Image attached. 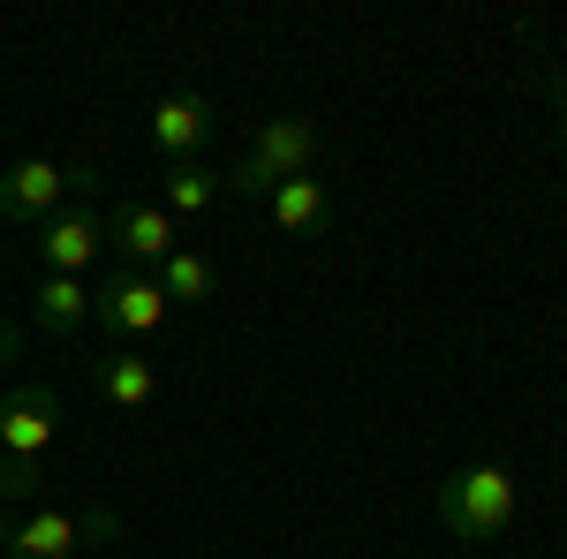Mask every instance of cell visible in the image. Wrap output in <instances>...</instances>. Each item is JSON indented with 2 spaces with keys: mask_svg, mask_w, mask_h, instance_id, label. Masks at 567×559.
Instances as JSON below:
<instances>
[{
  "mask_svg": "<svg viewBox=\"0 0 567 559\" xmlns=\"http://www.w3.org/2000/svg\"><path fill=\"white\" fill-rule=\"evenodd\" d=\"M439 521H446V537H462V545L507 537V529H515V476L499 469V462H477V469L446 476V484H439Z\"/></svg>",
  "mask_w": 567,
  "mask_h": 559,
  "instance_id": "6da1fadb",
  "label": "cell"
},
{
  "mask_svg": "<svg viewBox=\"0 0 567 559\" xmlns=\"http://www.w3.org/2000/svg\"><path fill=\"white\" fill-rule=\"evenodd\" d=\"M318 144H326V136H318V122H310V114H265L258 136H250V159H243V174H235V189L265 197V189H280V182L310 174Z\"/></svg>",
  "mask_w": 567,
  "mask_h": 559,
  "instance_id": "7a4b0ae2",
  "label": "cell"
},
{
  "mask_svg": "<svg viewBox=\"0 0 567 559\" xmlns=\"http://www.w3.org/2000/svg\"><path fill=\"white\" fill-rule=\"evenodd\" d=\"M122 515H61V507H39L23 521H0V559H76L91 537H114Z\"/></svg>",
  "mask_w": 567,
  "mask_h": 559,
  "instance_id": "3957f363",
  "label": "cell"
},
{
  "mask_svg": "<svg viewBox=\"0 0 567 559\" xmlns=\"http://www.w3.org/2000/svg\"><path fill=\"white\" fill-rule=\"evenodd\" d=\"M53 438H61V401H53L45 386H16L8 408H0V454H8V469L16 476H45Z\"/></svg>",
  "mask_w": 567,
  "mask_h": 559,
  "instance_id": "277c9868",
  "label": "cell"
},
{
  "mask_svg": "<svg viewBox=\"0 0 567 559\" xmlns=\"http://www.w3.org/2000/svg\"><path fill=\"white\" fill-rule=\"evenodd\" d=\"M99 250H106V213L91 205V174H84L76 197L39 227V265L45 272H76V280H84V265L99 258Z\"/></svg>",
  "mask_w": 567,
  "mask_h": 559,
  "instance_id": "5b68a950",
  "label": "cell"
},
{
  "mask_svg": "<svg viewBox=\"0 0 567 559\" xmlns=\"http://www.w3.org/2000/svg\"><path fill=\"white\" fill-rule=\"evenodd\" d=\"M76 182H84V167H61V159H16V167L0 174V219L45 227V219L76 197Z\"/></svg>",
  "mask_w": 567,
  "mask_h": 559,
  "instance_id": "8992f818",
  "label": "cell"
},
{
  "mask_svg": "<svg viewBox=\"0 0 567 559\" xmlns=\"http://www.w3.org/2000/svg\"><path fill=\"white\" fill-rule=\"evenodd\" d=\"M91 318L106 325V341H144L167 325V296L152 272H114L106 288H91Z\"/></svg>",
  "mask_w": 567,
  "mask_h": 559,
  "instance_id": "52a82bcc",
  "label": "cell"
},
{
  "mask_svg": "<svg viewBox=\"0 0 567 559\" xmlns=\"http://www.w3.org/2000/svg\"><path fill=\"white\" fill-rule=\"evenodd\" d=\"M106 242H122V258H130V272H159V265L182 250V219H167V205H122L114 213V227H106Z\"/></svg>",
  "mask_w": 567,
  "mask_h": 559,
  "instance_id": "ba28073f",
  "label": "cell"
},
{
  "mask_svg": "<svg viewBox=\"0 0 567 559\" xmlns=\"http://www.w3.org/2000/svg\"><path fill=\"white\" fill-rule=\"evenodd\" d=\"M205 136H213V106H205L197 91H175V99H159V106H152V144H159V159H167V167L197 159V152H205Z\"/></svg>",
  "mask_w": 567,
  "mask_h": 559,
  "instance_id": "9c48e42d",
  "label": "cell"
},
{
  "mask_svg": "<svg viewBox=\"0 0 567 559\" xmlns=\"http://www.w3.org/2000/svg\"><path fill=\"white\" fill-rule=\"evenodd\" d=\"M265 219H272L280 235H296V242H310V235H326V227H333V197H326V182H310V174H296V182L265 189Z\"/></svg>",
  "mask_w": 567,
  "mask_h": 559,
  "instance_id": "30bf717a",
  "label": "cell"
},
{
  "mask_svg": "<svg viewBox=\"0 0 567 559\" xmlns=\"http://www.w3.org/2000/svg\"><path fill=\"white\" fill-rule=\"evenodd\" d=\"M31 310H39L45 333H76L91 318V288L76 280V272H39V296H31Z\"/></svg>",
  "mask_w": 567,
  "mask_h": 559,
  "instance_id": "8fae6325",
  "label": "cell"
},
{
  "mask_svg": "<svg viewBox=\"0 0 567 559\" xmlns=\"http://www.w3.org/2000/svg\"><path fill=\"white\" fill-rule=\"evenodd\" d=\"M99 393H106L114 408H144V401L159 393V371H152L144 355H130V348H114V355L99 363Z\"/></svg>",
  "mask_w": 567,
  "mask_h": 559,
  "instance_id": "7c38bea8",
  "label": "cell"
},
{
  "mask_svg": "<svg viewBox=\"0 0 567 559\" xmlns=\"http://www.w3.org/2000/svg\"><path fill=\"white\" fill-rule=\"evenodd\" d=\"M152 280H159V296H167V302H213L219 296V265L205 258V250H175Z\"/></svg>",
  "mask_w": 567,
  "mask_h": 559,
  "instance_id": "4fadbf2b",
  "label": "cell"
},
{
  "mask_svg": "<svg viewBox=\"0 0 567 559\" xmlns=\"http://www.w3.org/2000/svg\"><path fill=\"white\" fill-rule=\"evenodd\" d=\"M213 197H219V174L205 167V159H182V167H167V219H197Z\"/></svg>",
  "mask_w": 567,
  "mask_h": 559,
  "instance_id": "5bb4252c",
  "label": "cell"
},
{
  "mask_svg": "<svg viewBox=\"0 0 567 559\" xmlns=\"http://www.w3.org/2000/svg\"><path fill=\"white\" fill-rule=\"evenodd\" d=\"M16 348H23V333H16V325H8V318H0V363H8V355H16Z\"/></svg>",
  "mask_w": 567,
  "mask_h": 559,
  "instance_id": "9a60e30c",
  "label": "cell"
},
{
  "mask_svg": "<svg viewBox=\"0 0 567 559\" xmlns=\"http://www.w3.org/2000/svg\"><path fill=\"white\" fill-rule=\"evenodd\" d=\"M553 91H560V136H567V76H560V84H553Z\"/></svg>",
  "mask_w": 567,
  "mask_h": 559,
  "instance_id": "2e32d148",
  "label": "cell"
},
{
  "mask_svg": "<svg viewBox=\"0 0 567 559\" xmlns=\"http://www.w3.org/2000/svg\"><path fill=\"white\" fill-rule=\"evenodd\" d=\"M0 484H8V454H0Z\"/></svg>",
  "mask_w": 567,
  "mask_h": 559,
  "instance_id": "e0dca14e",
  "label": "cell"
},
{
  "mask_svg": "<svg viewBox=\"0 0 567 559\" xmlns=\"http://www.w3.org/2000/svg\"><path fill=\"white\" fill-rule=\"evenodd\" d=\"M0 408H8V393H0Z\"/></svg>",
  "mask_w": 567,
  "mask_h": 559,
  "instance_id": "ac0fdd59",
  "label": "cell"
}]
</instances>
